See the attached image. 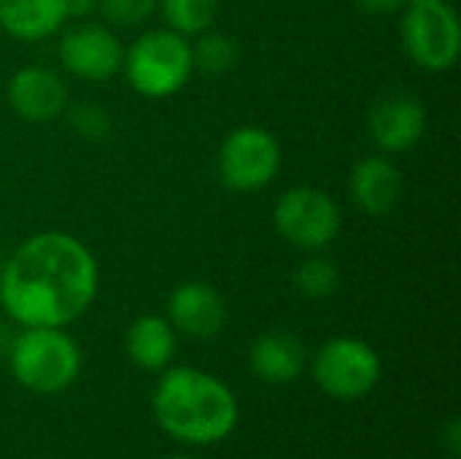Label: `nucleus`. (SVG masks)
Wrapping results in <instances>:
<instances>
[{
  "instance_id": "1",
  "label": "nucleus",
  "mask_w": 461,
  "mask_h": 459,
  "mask_svg": "<svg viewBox=\"0 0 461 459\" xmlns=\"http://www.w3.org/2000/svg\"><path fill=\"white\" fill-rule=\"evenodd\" d=\"M100 268L84 241L46 230L22 241L0 268V306L19 327H65L97 298Z\"/></svg>"
},
{
  "instance_id": "2",
  "label": "nucleus",
  "mask_w": 461,
  "mask_h": 459,
  "mask_svg": "<svg viewBox=\"0 0 461 459\" xmlns=\"http://www.w3.org/2000/svg\"><path fill=\"white\" fill-rule=\"evenodd\" d=\"M157 425L176 441L208 446L224 441L238 425L232 390L197 368L167 371L151 398Z\"/></svg>"
},
{
  "instance_id": "3",
  "label": "nucleus",
  "mask_w": 461,
  "mask_h": 459,
  "mask_svg": "<svg viewBox=\"0 0 461 459\" xmlns=\"http://www.w3.org/2000/svg\"><path fill=\"white\" fill-rule=\"evenodd\" d=\"M5 360L14 379L35 395L65 392L81 371V352L62 327H22Z\"/></svg>"
},
{
  "instance_id": "4",
  "label": "nucleus",
  "mask_w": 461,
  "mask_h": 459,
  "mask_svg": "<svg viewBox=\"0 0 461 459\" xmlns=\"http://www.w3.org/2000/svg\"><path fill=\"white\" fill-rule=\"evenodd\" d=\"M122 73L140 97H173L194 73L192 43L186 41V35L170 27L146 30L130 43V49H124Z\"/></svg>"
},
{
  "instance_id": "5",
  "label": "nucleus",
  "mask_w": 461,
  "mask_h": 459,
  "mask_svg": "<svg viewBox=\"0 0 461 459\" xmlns=\"http://www.w3.org/2000/svg\"><path fill=\"white\" fill-rule=\"evenodd\" d=\"M402 46L419 68L429 73L451 70L461 54L456 8L448 0H411L402 16Z\"/></svg>"
},
{
  "instance_id": "6",
  "label": "nucleus",
  "mask_w": 461,
  "mask_h": 459,
  "mask_svg": "<svg viewBox=\"0 0 461 459\" xmlns=\"http://www.w3.org/2000/svg\"><path fill=\"white\" fill-rule=\"evenodd\" d=\"M276 233L300 252H324L340 233V206L316 187L286 189L273 208Z\"/></svg>"
},
{
  "instance_id": "7",
  "label": "nucleus",
  "mask_w": 461,
  "mask_h": 459,
  "mask_svg": "<svg viewBox=\"0 0 461 459\" xmlns=\"http://www.w3.org/2000/svg\"><path fill=\"white\" fill-rule=\"evenodd\" d=\"M281 170V146L276 135L257 124L235 127L219 146L216 173L232 192L265 189Z\"/></svg>"
},
{
  "instance_id": "8",
  "label": "nucleus",
  "mask_w": 461,
  "mask_h": 459,
  "mask_svg": "<svg viewBox=\"0 0 461 459\" xmlns=\"http://www.w3.org/2000/svg\"><path fill=\"white\" fill-rule=\"evenodd\" d=\"M313 381L335 400L365 398L381 381V357L362 338H332L313 357Z\"/></svg>"
},
{
  "instance_id": "9",
  "label": "nucleus",
  "mask_w": 461,
  "mask_h": 459,
  "mask_svg": "<svg viewBox=\"0 0 461 459\" xmlns=\"http://www.w3.org/2000/svg\"><path fill=\"white\" fill-rule=\"evenodd\" d=\"M62 68L81 81H108L122 73L124 46L111 24L81 22L57 46Z\"/></svg>"
},
{
  "instance_id": "10",
  "label": "nucleus",
  "mask_w": 461,
  "mask_h": 459,
  "mask_svg": "<svg viewBox=\"0 0 461 459\" xmlns=\"http://www.w3.org/2000/svg\"><path fill=\"white\" fill-rule=\"evenodd\" d=\"M427 130V108L413 95H389L373 106L367 116V133L384 154L411 151Z\"/></svg>"
},
{
  "instance_id": "11",
  "label": "nucleus",
  "mask_w": 461,
  "mask_h": 459,
  "mask_svg": "<svg viewBox=\"0 0 461 459\" xmlns=\"http://www.w3.org/2000/svg\"><path fill=\"white\" fill-rule=\"evenodd\" d=\"M167 322L186 338L211 341L227 325L224 298L205 281H184L170 292Z\"/></svg>"
},
{
  "instance_id": "12",
  "label": "nucleus",
  "mask_w": 461,
  "mask_h": 459,
  "mask_svg": "<svg viewBox=\"0 0 461 459\" xmlns=\"http://www.w3.org/2000/svg\"><path fill=\"white\" fill-rule=\"evenodd\" d=\"M8 103L24 122H51L65 114L68 108V87L65 81L43 68V65H27L19 68L8 81Z\"/></svg>"
},
{
  "instance_id": "13",
  "label": "nucleus",
  "mask_w": 461,
  "mask_h": 459,
  "mask_svg": "<svg viewBox=\"0 0 461 459\" xmlns=\"http://www.w3.org/2000/svg\"><path fill=\"white\" fill-rule=\"evenodd\" d=\"M348 192L367 216H386L402 197V173L386 154H370L351 168Z\"/></svg>"
},
{
  "instance_id": "14",
  "label": "nucleus",
  "mask_w": 461,
  "mask_h": 459,
  "mask_svg": "<svg viewBox=\"0 0 461 459\" xmlns=\"http://www.w3.org/2000/svg\"><path fill=\"white\" fill-rule=\"evenodd\" d=\"M249 365L265 384H289L303 376L308 352L297 335L286 330H267L251 344Z\"/></svg>"
},
{
  "instance_id": "15",
  "label": "nucleus",
  "mask_w": 461,
  "mask_h": 459,
  "mask_svg": "<svg viewBox=\"0 0 461 459\" xmlns=\"http://www.w3.org/2000/svg\"><path fill=\"white\" fill-rule=\"evenodd\" d=\"M65 19L62 0H0V30L16 41L51 38Z\"/></svg>"
},
{
  "instance_id": "16",
  "label": "nucleus",
  "mask_w": 461,
  "mask_h": 459,
  "mask_svg": "<svg viewBox=\"0 0 461 459\" xmlns=\"http://www.w3.org/2000/svg\"><path fill=\"white\" fill-rule=\"evenodd\" d=\"M176 335L178 333L173 330L167 317H157V314L138 317L124 338L127 357L132 360V365L143 371H165L176 354V341H178Z\"/></svg>"
},
{
  "instance_id": "17",
  "label": "nucleus",
  "mask_w": 461,
  "mask_h": 459,
  "mask_svg": "<svg viewBox=\"0 0 461 459\" xmlns=\"http://www.w3.org/2000/svg\"><path fill=\"white\" fill-rule=\"evenodd\" d=\"M240 62V46L224 32H200L192 43V65L205 76H224Z\"/></svg>"
},
{
  "instance_id": "18",
  "label": "nucleus",
  "mask_w": 461,
  "mask_h": 459,
  "mask_svg": "<svg viewBox=\"0 0 461 459\" xmlns=\"http://www.w3.org/2000/svg\"><path fill=\"white\" fill-rule=\"evenodd\" d=\"M157 8L162 11L165 24L186 38L211 30L219 16V0H159Z\"/></svg>"
},
{
  "instance_id": "19",
  "label": "nucleus",
  "mask_w": 461,
  "mask_h": 459,
  "mask_svg": "<svg viewBox=\"0 0 461 459\" xmlns=\"http://www.w3.org/2000/svg\"><path fill=\"white\" fill-rule=\"evenodd\" d=\"M340 273L335 268L332 260L321 257L319 252H313L294 273V289L305 298V300H324L338 289Z\"/></svg>"
},
{
  "instance_id": "20",
  "label": "nucleus",
  "mask_w": 461,
  "mask_h": 459,
  "mask_svg": "<svg viewBox=\"0 0 461 459\" xmlns=\"http://www.w3.org/2000/svg\"><path fill=\"white\" fill-rule=\"evenodd\" d=\"M65 114H68V124L73 127V133L84 141H103L111 133V116L100 103L84 100V103L68 106Z\"/></svg>"
},
{
  "instance_id": "21",
  "label": "nucleus",
  "mask_w": 461,
  "mask_h": 459,
  "mask_svg": "<svg viewBox=\"0 0 461 459\" xmlns=\"http://www.w3.org/2000/svg\"><path fill=\"white\" fill-rule=\"evenodd\" d=\"M159 0H100L97 8L111 27H138L149 22Z\"/></svg>"
},
{
  "instance_id": "22",
  "label": "nucleus",
  "mask_w": 461,
  "mask_h": 459,
  "mask_svg": "<svg viewBox=\"0 0 461 459\" xmlns=\"http://www.w3.org/2000/svg\"><path fill=\"white\" fill-rule=\"evenodd\" d=\"M354 3H357V8L365 11V14H378V16H384V14L405 11L411 0H354Z\"/></svg>"
},
{
  "instance_id": "23",
  "label": "nucleus",
  "mask_w": 461,
  "mask_h": 459,
  "mask_svg": "<svg viewBox=\"0 0 461 459\" xmlns=\"http://www.w3.org/2000/svg\"><path fill=\"white\" fill-rule=\"evenodd\" d=\"M97 3L100 0H62L68 19H86L89 14L97 11Z\"/></svg>"
},
{
  "instance_id": "24",
  "label": "nucleus",
  "mask_w": 461,
  "mask_h": 459,
  "mask_svg": "<svg viewBox=\"0 0 461 459\" xmlns=\"http://www.w3.org/2000/svg\"><path fill=\"white\" fill-rule=\"evenodd\" d=\"M14 335H16V333L11 330V325L0 319V360H5V357H8L11 344H14Z\"/></svg>"
},
{
  "instance_id": "25",
  "label": "nucleus",
  "mask_w": 461,
  "mask_h": 459,
  "mask_svg": "<svg viewBox=\"0 0 461 459\" xmlns=\"http://www.w3.org/2000/svg\"><path fill=\"white\" fill-rule=\"evenodd\" d=\"M448 449L454 457H459V422L456 419L448 422Z\"/></svg>"
},
{
  "instance_id": "26",
  "label": "nucleus",
  "mask_w": 461,
  "mask_h": 459,
  "mask_svg": "<svg viewBox=\"0 0 461 459\" xmlns=\"http://www.w3.org/2000/svg\"><path fill=\"white\" fill-rule=\"evenodd\" d=\"M167 459H189V457H167Z\"/></svg>"
}]
</instances>
